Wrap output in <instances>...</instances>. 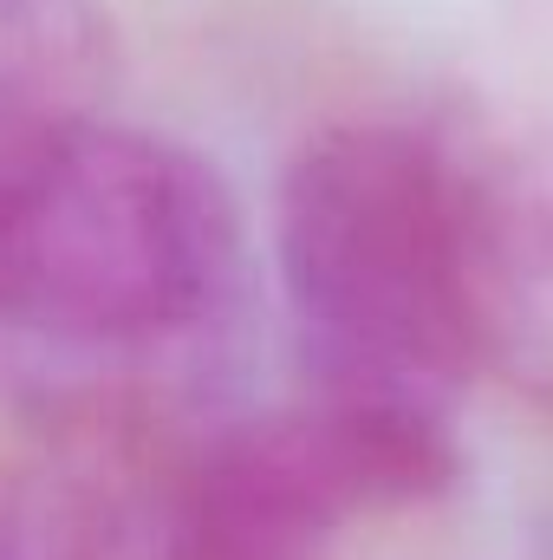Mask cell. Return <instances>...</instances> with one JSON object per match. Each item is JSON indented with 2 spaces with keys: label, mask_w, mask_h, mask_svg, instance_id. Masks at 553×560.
<instances>
[{
  "label": "cell",
  "mask_w": 553,
  "mask_h": 560,
  "mask_svg": "<svg viewBox=\"0 0 553 560\" xmlns=\"http://www.w3.org/2000/svg\"><path fill=\"white\" fill-rule=\"evenodd\" d=\"M274 268L306 378L456 411L482 352L475 163L358 118L299 143L274 202Z\"/></svg>",
  "instance_id": "1"
},
{
  "label": "cell",
  "mask_w": 553,
  "mask_h": 560,
  "mask_svg": "<svg viewBox=\"0 0 553 560\" xmlns=\"http://www.w3.org/2000/svg\"><path fill=\"white\" fill-rule=\"evenodd\" d=\"M248 268L242 209L196 150L52 112L0 143V326L59 352L209 332Z\"/></svg>",
  "instance_id": "2"
},
{
  "label": "cell",
  "mask_w": 553,
  "mask_h": 560,
  "mask_svg": "<svg viewBox=\"0 0 553 560\" xmlns=\"http://www.w3.org/2000/svg\"><path fill=\"white\" fill-rule=\"evenodd\" d=\"M456 476L449 411L313 385L299 405L222 430L163 535L183 560H306L352 522L449 495Z\"/></svg>",
  "instance_id": "3"
},
{
  "label": "cell",
  "mask_w": 553,
  "mask_h": 560,
  "mask_svg": "<svg viewBox=\"0 0 553 560\" xmlns=\"http://www.w3.org/2000/svg\"><path fill=\"white\" fill-rule=\"evenodd\" d=\"M85 72L79 0H0V143L72 112Z\"/></svg>",
  "instance_id": "4"
}]
</instances>
